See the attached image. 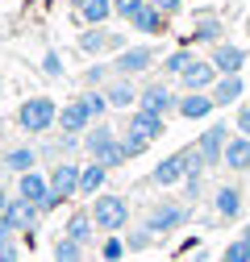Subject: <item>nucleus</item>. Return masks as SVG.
<instances>
[{"label": "nucleus", "mask_w": 250, "mask_h": 262, "mask_svg": "<svg viewBox=\"0 0 250 262\" xmlns=\"http://www.w3.org/2000/svg\"><path fill=\"white\" fill-rule=\"evenodd\" d=\"M192 42H213V46H217V42H221V21L204 13V17L196 21V29H192Z\"/></svg>", "instance_id": "cd10ccee"}, {"label": "nucleus", "mask_w": 250, "mask_h": 262, "mask_svg": "<svg viewBox=\"0 0 250 262\" xmlns=\"http://www.w3.org/2000/svg\"><path fill=\"white\" fill-rule=\"evenodd\" d=\"M213 96L209 92H179V100H175V113L183 117V121H204V117H213Z\"/></svg>", "instance_id": "4468645a"}, {"label": "nucleus", "mask_w": 250, "mask_h": 262, "mask_svg": "<svg viewBox=\"0 0 250 262\" xmlns=\"http://www.w3.org/2000/svg\"><path fill=\"white\" fill-rule=\"evenodd\" d=\"M167 21H171L167 13H159L154 5H146V9H142L134 21H130V25L138 29V34H150V38H154V34H167Z\"/></svg>", "instance_id": "393cba45"}, {"label": "nucleus", "mask_w": 250, "mask_h": 262, "mask_svg": "<svg viewBox=\"0 0 250 262\" xmlns=\"http://www.w3.org/2000/svg\"><path fill=\"white\" fill-rule=\"evenodd\" d=\"M9 200H13V195H9L5 187H0V216H5V208H9Z\"/></svg>", "instance_id": "c03bdc74"}, {"label": "nucleus", "mask_w": 250, "mask_h": 262, "mask_svg": "<svg viewBox=\"0 0 250 262\" xmlns=\"http://www.w3.org/2000/svg\"><path fill=\"white\" fill-rule=\"evenodd\" d=\"M42 71H46V75H62V62H58V54H46V58H42Z\"/></svg>", "instance_id": "79ce46f5"}, {"label": "nucleus", "mask_w": 250, "mask_h": 262, "mask_svg": "<svg viewBox=\"0 0 250 262\" xmlns=\"http://www.w3.org/2000/svg\"><path fill=\"white\" fill-rule=\"evenodd\" d=\"M175 100H179V96H175L163 79H150V83L138 92V108H150V113H159V117L175 113Z\"/></svg>", "instance_id": "9d476101"}, {"label": "nucleus", "mask_w": 250, "mask_h": 262, "mask_svg": "<svg viewBox=\"0 0 250 262\" xmlns=\"http://www.w3.org/2000/svg\"><path fill=\"white\" fill-rule=\"evenodd\" d=\"M79 100L88 104V113H92V121H105V113L113 108V104H109V96H105V88H88V92L79 96Z\"/></svg>", "instance_id": "bb28decb"}, {"label": "nucleus", "mask_w": 250, "mask_h": 262, "mask_svg": "<svg viewBox=\"0 0 250 262\" xmlns=\"http://www.w3.org/2000/svg\"><path fill=\"white\" fill-rule=\"evenodd\" d=\"M183 5H187V0H183Z\"/></svg>", "instance_id": "8fccbe9b"}, {"label": "nucleus", "mask_w": 250, "mask_h": 262, "mask_svg": "<svg viewBox=\"0 0 250 262\" xmlns=\"http://www.w3.org/2000/svg\"><path fill=\"white\" fill-rule=\"evenodd\" d=\"M209 62L217 67V75H242L246 71V50L234 46V42H217L213 54H209Z\"/></svg>", "instance_id": "f8f14e48"}, {"label": "nucleus", "mask_w": 250, "mask_h": 262, "mask_svg": "<svg viewBox=\"0 0 250 262\" xmlns=\"http://www.w3.org/2000/svg\"><path fill=\"white\" fill-rule=\"evenodd\" d=\"M105 183H109V167H100V162H84L79 167V195H96L105 191Z\"/></svg>", "instance_id": "5701e85b"}, {"label": "nucleus", "mask_w": 250, "mask_h": 262, "mask_svg": "<svg viewBox=\"0 0 250 262\" xmlns=\"http://www.w3.org/2000/svg\"><path fill=\"white\" fill-rule=\"evenodd\" d=\"M84 250H88V246H79V242H71V237H58V242H54V262H84Z\"/></svg>", "instance_id": "473e14b6"}, {"label": "nucleus", "mask_w": 250, "mask_h": 262, "mask_svg": "<svg viewBox=\"0 0 250 262\" xmlns=\"http://www.w3.org/2000/svg\"><path fill=\"white\" fill-rule=\"evenodd\" d=\"M138 92H142V88H134L125 75H117V79L105 83V96H109L113 108H134V104H138Z\"/></svg>", "instance_id": "b1692460"}, {"label": "nucleus", "mask_w": 250, "mask_h": 262, "mask_svg": "<svg viewBox=\"0 0 250 262\" xmlns=\"http://www.w3.org/2000/svg\"><path fill=\"white\" fill-rule=\"evenodd\" d=\"M125 129H138V134H146L150 142H159V138L167 134V117L150 113V108H134V113H130V121H125Z\"/></svg>", "instance_id": "a211bd4d"}, {"label": "nucleus", "mask_w": 250, "mask_h": 262, "mask_svg": "<svg viewBox=\"0 0 250 262\" xmlns=\"http://www.w3.org/2000/svg\"><path fill=\"white\" fill-rule=\"evenodd\" d=\"M88 212H92L100 233H125V229H130V200L117 195V191H100Z\"/></svg>", "instance_id": "7ed1b4c3"}, {"label": "nucleus", "mask_w": 250, "mask_h": 262, "mask_svg": "<svg viewBox=\"0 0 250 262\" xmlns=\"http://www.w3.org/2000/svg\"><path fill=\"white\" fill-rule=\"evenodd\" d=\"M230 138H234V134H230V125H225V121H213V125L204 129V134L196 138V150L204 154V162H209V167H217V162L225 158V146H230Z\"/></svg>", "instance_id": "423d86ee"}, {"label": "nucleus", "mask_w": 250, "mask_h": 262, "mask_svg": "<svg viewBox=\"0 0 250 262\" xmlns=\"http://www.w3.org/2000/svg\"><path fill=\"white\" fill-rule=\"evenodd\" d=\"M192 58H196L192 50H171V54L163 58V71H167V75H179V71H183V67H187Z\"/></svg>", "instance_id": "c9c22d12"}, {"label": "nucleus", "mask_w": 250, "mask_h": 262, "mask_svg": "<svg viewBox=\"0 0 250 262\" xmlns=\"http://www.w3.org/2000/svg\"><path fill=\"white\" fill-rule=\"evenodd\" d=\"M175 79H179V92H213V83H217V67H213L209 58H192Z\"/></svg>", "instance_id": "6e6552de"}, {"label": "nucleus", "mask_w": 250, "mask_h": 262, "mask_svg": "<svg viewBox=\"0 0 250 262\" xmlns=\"http://www.w3.org/2000/svg\"><path fill=\"white\" fill-rule=\"evenodd\" d=\"M109 79H113V62H109V67H105V62H96V67L84 71V88H105Z\"/></svg>", "instance_id": "72a5a7b5"}, {"label": "nucleus", "mask_w": 250, "mask_h": 262, "mask_svg": "<svg viewBox=\"0 0 250 262\" xmlns=\"http://www.w3.org/2000/svg\"><path fill=\"white\" fill-rule=\"evenodd\" d=\"M79 13V21H84V29L88 25H105L109 17H113V0H88L84 9H75Z\"/></svg>", "instance_id": "a878e982"}, {"label": "nucleus", "mask_w": 250, "mask_h": 262, "mask_svg": "<svg viewBox=\"0 0 250 262\" xmlns=\"http://www.w3.org/2000/svg\"><path fill=\"white\" fill-rule=\"evenodd\" d=\"M213 104L217 108H230V104H238L242 96H246V79L242 75H217V83H213Z\"/></svg>", "instance_id": "f3484780"}, {"label": "nucleus", "mask_w": 250, "mask_h": 262, "mask_svg": "<svg viewBox=\"0 0 250 262\" xmlns=\"http://www.w3.org/2000/svg\"><path fill=\"white\" fill-rule=\"evenodd\" d=\"M0 221H5L13 233H34V229H38V221H42V208H38V204H29V200H21V195H13Z\"/></svg>", "instance_id": "0eeeda50"}, {"label": "nucleus", "mask_w": 250, "mask_h": 262, "mask_svg": "<svg viewBox=\"0 0 250 262\" xmlns=\"http://www.w3.org/2000/svg\"><path fill=\"white\" fill-rule=\"evenodd\" d=\"M121 150H125V158H138V154L150 150V138L138 134V129H125V134H121Z\"/></svg>", "instance_id": "c756f323"}, {"label": "nucleus", "mask_w": 250, "mask_h": 262, "mask_svg": "<svg viewBox=\"0 0 250 262\" xmlns=\"http://www.w3.org/2000/svg\"><path fill=\"white\" fill-rule=\"evenodd\" d=\"M92 125H96V121H92V113H88V104L79 100V96H75L71 104L58 108V134H75V138H84Z\"/></svg>", "instance_id": "9b49d317"}, {"label": "nucleus", "mask_w": 250, "mask_h": 262, "mask_svg": "<svg viewBox=\"0 0 250 262\" xmlns=\"http://www.w3.org/2000/svg\"><path fill=\"white\" fill-rule=\"evenodd\" d=\"M17 195L29 200V204H42L46 195H50V179L42 171H25V175H17Z\"/></svg>", "instance_id": "aec40b11"}, {"label": "nucleus", "mask_w": 250, "mask_h": 262, "mask_svg": "<svg viewBox=\"0 0 250 262\" xmlns=\"http://www.w3.org/2000/svg\"><path fill=\"white\" fill-rule=\"evenodd\" d=\"M125 254H130V250H125V237H121V233H105V242H100V262H121Z\"/></svg>", "instance_id": "7c9ffc66"}, {"label": "nucleus", "mask_w": 250, "mask_h": 262, "mask_svg": "<svg viewBox=\"0 0 250 262\" xmlns=\"http://www.w3.org/2000/svg\"><path fill=\"white\" fill-rule=\"evenodd\" d=\"M38 150L34 146H13V150H5V171H13V175H25V171H38Z\"/></svg>", "instance_id": "4be33fe9"}, {"label": "nucleus", "mask_w": 250, "mask_h": 262, "mask_svg": "<svg viewBox=\"0 0 250 262\" xmlns=\"http://www.w3.org/2000/svg\"><path fill=\"white\" fill-rule=\"evenodd\" d=\"M179 187H183V200H187V204H192V200H196V195L204 191V179H183Z\"/></svg>", "instance_id": "4c0bfd02"}, {"label": "nucleus", "mask_w": 250, "mask_h": 262, "mask_svg": "<svg viewBox=\"0 0 250 262\" xmlns=\"http://www.w3.org/2000/svg\"><path fill=\"white\" fill-rule=\"evenodd\" d=\"M187 221H192V204L187 200H159V204H150L146 212V229L154 237H163V233H175V229H183Z\"/></svg>", "instance_id": "20e7f679"}, {"label": "nucleus", "mask_w": 250, "mask_h": 262, "mask_svg": "<svg viewBox=\"0 0 250 262\" xmlns=\"http://www.w3.org/2000/svg\"><path fill=\"white\" fill-rule=\"evenodd\" d=\"M79 50H84V54L121 50V34H113V29H105V25H88L84 34H79Z\"/></svg>", "instance_id": "2eb2a0df"}, {"label": "nucleus", "mask_w": 250, "mask_h": 262, "mask_svg": "<svg viewBox=\"0 0 250 262\" xmlns=\"http://www.w3.org/2000/svg\"><path fill=\"white\" fill-rule=\"evenodd\" d=\"M46 179H50V191H58L62 200H75L79 195V162H50V171H46Z\"/></svg>", "instance_id": "1a4fd4ad"}, {"label": "nucleus", "mask_w": 250, "mask_h": 262, "mask_svg": "<svg viewBox=\"0 0 250 262\" xmlns=\"http://www.w3.org/2000/svg\"><path fill=\"white\" fill-rule=\"evenodd\" d=\"M221 262H250V242H230L225 246V254H221Z\"/></svg>", "instance_id": "e433bc0d"}, {"label": "nucleus", "mask_w": 250, "mask_h": 262, "mask_svg": "<svg viewBox=\"0 0 250 262\" xmlns=\"http://www.w3.org/2000/svg\"><path fill=\"white\" fill-rule=\"evenodd\" d=\"M150 5V0H113V17H121V21H134L142 9Z\"/></svg>", "instance_id": "f704fd0d"}, {"label": "nucleus", "mask_w": 250, "mask_h": 262, "mask_svg": "<svg viewBox=\"0 0 250 262\" xmlns=\"http://www.w3.org/2000/svg\"><path fill=\"white\" fill-rule=\"evenodd\" d=\"M213 212L221 216V221H238V216H242V187H238V183L213 187Z\"/></svg>", "instance_id": "dca6fc26"}, {"label": "nucleus", "mask_w": 250, "mask_h": 262, "mask_svg": "<svg viewBox=\"0 0 250 262\" xmlns=\"http://www.w3.org/2000/svg\"><path fill=\"white\" fill-rule=\"evenodd\" d=\"M0 96H5V83H0Z\"/></svg>", "instance_id": "de8ad7c7"}, {"label": "nucleus", "mask_w": 250, "mask_h": 262, "mask_svg": "<svg viewBox=\"0 0 250 262\" xmlns=\"http://www.w3.org/2000/svg\"><path fill=\"white\" fill-rule=\"evenodd\" d=\"M17 129L29 134V138H46L50 129H58V104L50 100V96H29V100H21Z\"/></svg>", "instance_id": "f03ea898"}, {"label": "nucleus", "mask_w": 250, "mask_h": 262, "mask_svg": "<svg viewBox=\"0 0 250 262\" xmlns=\"http://www.w3.org/2000/svg\"><path fill=\"white\" fill-rule=\"evenodd\" d=\"M71 5H75V9H84V5H88V0H71Z\"/></svg>", "instance_id": "49530a36"}, {"label": "nucleus", "mask_w": 250, "mask_h": 262, "mask_svg": "<svg viewBox=\"0 0 250 262\" xmlns=\"http://www.w3.org/2000/svg\"><path fill=\"white\" fill-rule=\"evenodd\" d=\"M84 154H88L92 162H100V167H109V171H117L121 162H130L125 150H121V138L113 134L109 121H96V125L84 134Z\"/></svg>", "instance_id": "f257e3e1"}, {"label": "nucleus", "mask_w": 250, "mask_h": 262, "mask_svg": "<svg viewBox=\"0 0 250 262\" xmlns=\"http://www.w3.org/2000/svg\"><path fill=\"white\" fill-rule=\"evenodd\" d=\"M187 179V167H183V154L175 150V154H167V158H159L154 162V171H150V183L154 187H179Z\"/></svg>", "instance_id": "ddd939ff"}, {"label": "nucleus", "mask_w": 250, "mask_h": 262, "mask_svg": "<svg viewBox=\"0 0 250 262\" xmlns=\"http://www.w3.org/2000/svg\"><path fill=\"white\" fill-rule=\"evenodd\" d=\"M242 242H250V221H246V229H242Z\"/></svg>", "instance_id": "a18cd8bd"}, {"label": "nucleus", "mask_w": 250, "mask_h": 262, "mask_svg": "<svg viewBox=\"0 0 250 262\" xmlns=\"http://www.w3.org/2000/svg\"><path fill=\"white\" fill-rule=\"evenodd\" d=\"M221 167H225L230 175H246V171H250V138H242V134H238V138H230Z\"/></svg>", "instance_id": "6ab92c4d"}, {"label": "nucleus", "mask_w": 250, "mask_h": 262, "mask_svg": "<svg viewBox=\"0 0 250 262\" xmlns=\"http://www.w3.org/2000/svg\"><path fill=\"white\" fill-rule=\"evenodd\" d=\"M0 262H21V250H17V242H0Z\"/></svg>", "instance_id": "58836bf2"}, {"label": "nucleus", "mask_w": 250, "mask_h": 262, "mask_svg": "<svg viewBox=\"0 0 250 262\" xmlns=\"http://www.w3.org/2000/svg\"><path fill=\"white\" fill-rule=\"evenodd\" d=\"M154 62H159V50L154 46H125V50H117L113 54V75H146Z\"/></svg>", "instance_id": "39448f33"}, {"label": "nucleus", "mask_w": 250, "mask_h": 262, "mask_svg": "<svg viewBox=\"0 0 250 262\" xmlns=\"http://www.w3.org/2000/svg\"><path fill=\"white\" fill-rule=\"evenodd\" d=\"M96 233H100V229H96V221H92V212L79 208V212L67 216V233H62V237H71V242H79V246H92Z\"/></svg>", "instance_id": "412c9836"}, {"label": "nucleus", "mask_w": 250, "mask_h": 262, "mask_svg": "<svg viewBox=\"0 0 250 262\" xmlns=\"http://www.w3.org/2000/svg\"><path fill=\"white\" fill-rule=\"evenodd\" d=\"M150 5L159 9V13H167V17H175V13L183 9V0H150Z\"/></svg>", "instance_id": "a19ab883"}, {"label": "nucleus", "mask_w": 250, "mask_h": 262, "mask_svg": "<svg viewBox=\"0 0 250 262\" xmlns=\"http://www.w3.org/2000/svg\"><path fill=\"white\" fill-rule=\"evenodd\" d=\"M246 34H250V21H246Z\"/></svg>", "instance_id": "09e8293b"}, {"label": "nucleus", "mask_w": 250, "mask_h": 262, "mask_svg": "<svg viewBox=\"0 0 250 262\" xmlns=\"http://www.w3.org/2000/svg\"><path fill=\"white\" fill-rule=\"evenodd\" d=\"M13 237H17V233H13V229H9L5 221H0V242H13Z\"/></svg>", "instance_id": "37998d69"}, {"label": "nucleus", "mask_w": 250, "mask_h": 262, "mask_svg": "<svg viewBox=\"0 0 250 262\" xmlns=\"http://www.w3.org/2000/svg\"><path fill=\"white\" fill-rule=\"evenodd\" d=\"M179 154H183V167H187V179H204V171H209V162H204V154H200L196 146H183Z\"/></svg>", "instance_id": "2f4dec72"}, {"label": "nucleus", "mask_w": 250, "mask_h": 262, "mask_svg": "<svg viewBox=\"0 0 250 262\" xmlns=\"http://www.w3.org/2000/svg\"><path fill=\"white\" fill-rule=\"evenodd\" d=\"M154 246V233L146 225H134V229H125V250L130 254H142V250H150Z\"/></svg>", "instance_id": "c85d7f7f"}, {"label": "nucleus", "mask_w": 250, "mask_h": 262, "mask_svg": "<svg viewBox=\"0 0 250 262\" xmlns=\"http://www.w3.org/2000/svg\"><path fill=\"white\" fill-rule=\"evenodd\" d=\"M234 121H238V134H242V138H250V104H242Z\"/></svg>", "instance_id": "ea45409f"}]
</instances>
